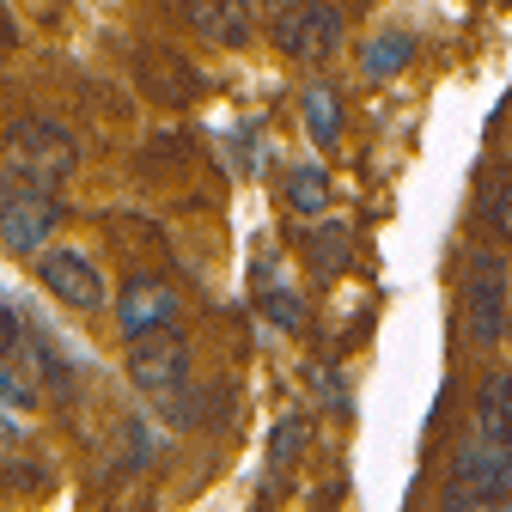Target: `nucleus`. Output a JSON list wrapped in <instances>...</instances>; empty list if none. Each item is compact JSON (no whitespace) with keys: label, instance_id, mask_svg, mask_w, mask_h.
<instances>
[{"label":"nucleus","instance_id":"6e6552de","mask_svg":"<svg viewBox=\"0 0 512 512\" xmlns=\"http://www.w3.org/2000/svg\"><path fill=\"white\" fill-rule=\"evenodd\" d=\"M116 324H122V336L177 324V293H171L165 281H153V275H135V281L116 293Z\"/></svg>","mask_w":512,"mask_h":512},{"label":"nucleus","instance_id":"6ab92c4d","mask_svg":"<svg viewBox=\"0 0 512 512\" xmlns=\"http://www.w3.org/2000/svg\"><path fill=\"white\" fill-rule=\"evenodd\" d=\"M13 348H19V311L0 305V360H13Z\"/></svg>","mask_w":512,"mask_h":512},{"label":"nucleus","instance_id":"a211bd4d","mask_svg":"<svg viewBox=\"0 0 512 512\" xmlns=\"http://www.w3.org/2000/svg\"><path fill=\"white\" fill-rule=\"evenodd\" d=\"M488 220H494V232H500V238L512 244V177H506V183L494 189V208H488Z\"/></svg>","mask_w":512,"mask_h":512},{"label":"nucleus","instance_id":"7ed1b4c3","mask_svg":"<svg viewBox=\"0 0 512 512\" xmlns=\"http://www.w3.org/2000/svg\"><path fill=\"white\" fill-rule=\"evenodd\" d=\"M506 256L500 250H482L476 263H470V281H464V330L476 348H494L506 336Z\"/></svg>","mask_w":512,"mask_h":512},{"label":"nucleus","instance_id":"39448f33","mask_svg":"<svg viewBox=\"0 0 512 512\" xmlns=\"http://www.w3.org/2000/svg\"><path fill=\"white\" fill-rule=\"evenodd\" d=\"M281 49L293 61H305V68H324V61L342 49V13L330 7V0H305V7H293L281 19Z\"/></svg>","mask_w":512,"mask_h":512},{"label":"nucleus","instance_id":"f8f14e48","mask_svg":"<svg viewBox=\"0 0 512 512\" xmlns=\"http://www.w3.org/2000/svg\"><path fill=\"white\" fill-rule=\"evenodd\" d=\"M299 110H305V135H311V147L330 153V147L342 141V92H336V86H311Z\"/></svg>","mask_w":512,"mask_h":512},{"label":"nucleus","instance_id":"dca6fc26","mask_svg":"<svg viewBox=\"0 0 512 512\" xmlns=\"http://www.w3.org/2000/svg\"><path fill=\"white\" fill-rule=\"evenodd\" d=\"M0 397H7L13 409H31V403H37V397H31V384H25V378L7 366V360H0Z\"/></svg>","mask_w":512,"mask_h":512},{"label":"nucleus","instance_id":"20e7f679","mask_svg":"<svg viewBox=\"0 0 512 512\" xmlns=\"http://www.w3.org/2000/svg\"><path fill=\"white\" fill-rule=\"evenodd\" d=\"M189 366V342L177 324H159V330H141L128 336V378L141 391H177V378Z\"/></svg>","mask_w":512,"mask_h":512},{"label":"nucleus","instance_id":"0eeeda50","mask_svg":"<svg viewBox=\"0 0 512 512\" xmlns=\"http://www.w3.org/2000/svg\"><path fill=\"white\" fill-rule=\"evenodd\" d=\"M37 275H43V287L55 293V299H68L74 311H104V275H98V263L86 250H43V263H37Z\"/></svg>","mask_w":512,"mask_h":512},{"label":"nucleus","instance_id":"f03ea898","mask_svg":"<svg viewBox=\"0 0 512 512\" xmlns=\"http://www.w3.org/2000/svg\"><path fill=\"white\" fill-rule=\"evenodd\" d=\"M506 494H512V445H500V439H488V433L464 439L458 452H452V470H445V488H439L445 512L494 506V500H506Z\"/></svg>","mask_w":512,"mask_h":512},{"label":"nucleus","instance_id":"ddd939ff","mask_svg":"<svg viewBox=\"0 0 512 512\" xmlns=\"http://www.w3.org/2000/svg\"><path fill=\"white\" fill-rule=\"evenodd\" d=\"M409 61H415V37H409V31H384V37L366 43L360 68H366V80H391V74L409 68Z\"/></svg>","mask_w":512,"mask_h":512},{"label":"nucleus","instance_id":"4468645a","mask_svg":"<svg viewBox=\"0 0 512 512\" xmlns=\"http://www.w3.org/2000/svg\"><path fill=\"white\" fill-rule=\"evenodd\" d=\"M287 208L293 214H324L330 208V171L324 165H293L287 171Z\"/></svg>","mask_w":512,"mask_h":512},{"label":"nucleus","instance_id":"f257e3e1","mask_svg":"<svg viewBox=\"0 0 512 512\" xmlns=\"http://www.w3.org/2000/svg\"><path fill=\"white\" fill-rule=\"evenodd\" d=\"M0 159H7V171L25 183V189H61L74 177L80 165V147L61 122L49 116H19L7 122V141H0Z\"/></svg>","mask_w":512,"mask_h":512},{"label":"nucleus","instance_id":"1a4fd4ad","mask_svg":"<svg viewBox=\"0 0 512 512\" xmlns=\"http://www.w3.org/2000/svg\"><path fill=\"white\" fill-rule=\"evenodd\" d=\"M189 19H196L202 37H214V43H226V49H244V43H250L244 0H189Z\"/></svg>","mask_w":512,"mask_h":512},{"label":"nucleus","instance_id":"4be33fe9","mask_svg":"<svg viewBox=\"0 0 512 512\" xmlns=\"http://www.w3.org/2000/svg\"><path fill=\"white\" fill-rule=\"evenodd\" d=\"M506 336H512V311H506Z\"/></svg>","mask_w":512,"mask_h":512},{"label":"nucleus","instance_id":"f3484780","mask_svg":"<svg viewBox=\"0 0 512 512\" xmlns=\"http://www.w3.org/2000/svg\"><path fill=\"white\" fill-rule=\"evenodd\" d=\"M299 445H305V421H281L275 427V464H293Z\"/></svg>","mask_w":512,"mask_h":512},{"label":"nucleus","instance_id":"9b49d317","mask_svg":"<svg viewBox=\"0 0 512 512\" xmlns=\"http://www.w3.org/2000/svg\"><path fill=\"white\" fill-rule=\"evenodd\" d=\"M305 256H311L317 275H342L354 263V226L348 220H324V226L305 238Z\"/></svg>","mask_w":512,"mask_h":512},{"label":"nucleus","instance_id":"2eb2a0df","mask_svg":"<svg viewBox=\"0 0 512 512\" xmlns=\"http://www.w3.org/2000/svg\"><path fill=\"white\" fill-rule=\"evenodd\" d=\"M263 317H269V324L275 330H305V305H299V293L293 287H263Z\"/></svg>","mask_w":512,"mask_h":512},{"label":"nucleus","instance_id":"412c9836","mask_svg":"<svg viewBox=\"0 0 512 512\" xmlns=\"http://www.w3.org/2000/svg\"><path fill=\"white\" fill-rule=\"evenodd\" d=\"M13 43V25H7V13H0V49H7Z\"/></svg>","mask_w":512,"mask_h":512},{"label":"nucleus","instance_id":"9d476101","mask_svg":"<svg viewBox=\"0 0 512 512\" xmlns=\"http://www.w3.org/2000/svg\"><path fill=\"white\" fill-rule=\"evenodd\" d=\"M476 433L512 445V372H488L476 391Z\"/></svg>","mask_w":512,"mask_h":512},{"label":"nucleus","instance_id":"423d86ee","mask_svg":"<svg viewBox=\"0 0 512 512\" xmlns=\"http://www.w3.org/2000/svg\"><path fill=\"white\" fill-rule=\"evenodd\" d=\"M55 226H61L55 189H19V196L0 208V244L19 250V256H43V244H49Z\"/></svg>","mask_w":512,"mask_h":512},{"label":"nucleus","instance_id":"aec40b11","mask_svg":"<svg viewBox=\"0 0 512 512\" xmlns=\"http://www.w3.org/2000/svg\"><path fill=\"white\" fill-rule=\"evenodd\" d=\"M19 189H25V183H19V177H13V171H7V159H0V208H7V202H13V196H19Z\"/></svg>","mask_w":512,"mask_h":512}]
</instances>
